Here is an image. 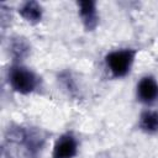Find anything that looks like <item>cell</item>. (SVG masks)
<instances>
[{
  "mask_svg": "<svg viewBox=\"0 0 158 158\" xmlns=\"http://www.w3.org/2000/svg\"><path fill=\"white\" fill-rule=\"evenodd\" d=\"M6 79L11 90L20 95H31L41 88L40 75L23 63H12L7 69Z\"/></svg>",
  "mask_w": 158,
  "mask_h": 158,
  "instance_id": "cell-1",
  "label": "cell"
},
{
  "mask_svg": "<svg viewBox=\"0 0 158 158\" xmlns=\"http://www.w3.org/2000/svg\"><path fill=\"white\" fill-rule=\"evenodd\" d=\"M138 51L131 47H121L109 51L104 57V67L112 79L126 78L136 62Z\"/></svg>",
  "mask_w": 158,
  "mask_h": 158,
  "instance_id": "cell-2",
  "label": "cell"
},
{
  "mask_svg": "<svg viewBox=\"0 0 158 158\" xmlns=\"http://www.w3.org/2000/svg\"><path fill=\"white\" fill-rule=\"evenodd\" d=\"M136 99L139 104L152 107L158 102V80L152 74H146L139 78L135 88Z\"/></svg>",
  "mask_w": 158,
  "mask_h": 158,
  "instance_id": "cell-3",
  "label": "cell"
},
{
  "mask_svg": "<svg viewBox=\"0 0 158 158\" xmlns=\"http://www.w3.org/2000/svg\"><path fill=\"white\" fill-rule=\"evenodd\" d=\"M78 153H79L78 137L73 132L67 131L56 138L52 146L51 158H75Z\"/></svg>",
  "mask_w": 158,
  "mask_h": 158,
  "instance_id": "cell-4",
  "label": "cell"
},
{
  "mask_svg": "<svg viewBox=\"0 0 158 158\" xmlns=\"http://www.w3.org/2000/svg\"><path fill=\"white\" fill-rule=\"evenodd\" d=\"M77 12L83 28L88 32H93L100 23L99 6L95 0H80L77 1Z\"/></svg>",
  "mask_w": 158,
  "mask_h": 158,
  "instance_id": "cell-5",
  "label": "cell"
},
{
  "mask_svg": "<svg viewBox=\"0 0 158 158\" xmlns=\"http://www.w3.org/2000/svg\"><path fill=\"white\" fill-rule=\"evenodd\" d=\"M19 16L30 25H37L42 21L44 15V9L41 2L35 0H27L19 5L17 7Z\"/></svg>",
  "mask_w": 158,
  "mask_h": 158,
  "instance_id": "cell-6",
  "label": "cell"
},
{
  "mask_svg": "<svg viewBox=\"0 0 158 158\" xmlns=\"http://www.w3.org/2000/svg\"><path fill=\"white\" fill-rule=\"evenodd\" d=\"M137 126L138 130L144 135H158V110L153 107H147L143 111H141L137 120Z\"/></svg>",
  "mask_w": 158,
  "mask_h": 158,
  "instance_id": "cell-7",
  "label": "cell"
},
{
  "mask_svg": "<svg viewBox=\"0 0 158 158\" xmlns=\"http://www.w3.org/2000/svg\"><path fill=\"white\" fill-rule=\"evenodd\" d=\"M10 54L12 57V63H22V60L28 56L30 53V44L28 42L17 36V37H12L10 41Z\"/></svg>",
  "mask_w": 158,
  "mask_h": 158,
  "instance_id": "cell-8",
  "label": "cell"
}]
</instances>
